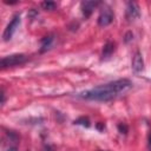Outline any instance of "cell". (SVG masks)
I'll return each instance as SVG.
<instances>
[{"label":"cell","instance_id":"cell-5","mask_svg":"<svg viewBox=\"0 0 151 151\" xmlns=\"http://www.w3.org/2000/svg\"><path fill=\"white\" fill-rule=\"evenodd\" d=\"M140 12H139V7L136 2L133 1H129L126 5V18L131 21V20H136L137 18H139Z\"/></svg>","mask_w":151,"mask_h":151},{"label":"cell","instance_id":"cell-10","mask_svg":"<svg viewBox=\"0 0 151 151\" xmlns=\"http://www.w3.org/2000/svg\"><path fill=\"white\" fill-rule=\"evenodd\" d=\"M41 6H42V8L46 9V11H53V9H55L57 4L53 2V1H44V2L41 4Z\"/></svg>","mask_w":151,"mask_h":151},{"label":"cell","instance_id":"cell-6","mask_svg":"<svg viewBox=\"0 0 151 151\" xmlns=\"http://www.w3.org/2000/svg\"><path fill=\"white\" fill-rule=\"evenodd\" d=\"M99 5V1H83L81 2V12L85 15V18H88L93 9Z\"/></svg>","mask_w":151,"mask_h":151},{"label":"cell","instance_id":"cell-3","mask_svg":"<svg viewBox=\"0 0 151 151\" xmlns=\"http://www.w3.org/2000/svg\"><path fill=\"white\" fill-rule=\"evenodd\" d=\"M19 24H20V15H19V14H15V15L13 17V19L11 20V22L7 25V27H6L5 31H4L2 38H4L5 41H8V40L13 37L14 32H15L17 28L19 27Z\"/></svg>","mask_w":151,"mask_h":151},{"label":"cell","instance_id":"cell-1","mask_svg":"<svg viewBox=\"0 0 151 151\" xmlns=\"http://www.w3.org/2000/svg\"><path fill=\"white\" fill-rule=\"evenodd\" d=\"M131 87H132V83L129 79H118V80L83 91L78 94V97L86 100L107 101L127 92Z\"/></svg>","mask_w":151,"mask_h":151},{"label":"cell","instance_id":"cell-11","mask_svg":"<svg viewBox=\"0 0 151 151\" xmlns=\"http://www.w3.org/2000/svg\"><path fill=\"white\" fill-rule=\"evenodd\" d=\"M74 124H80V125H83V126L88 127V126H90V120H88L87 118H85V117H81V118L74 120Z\"/></svg>","mask_w":151,"mask_h":151},{"label":"cell","instance_id":"cell-2","mask_svg":"<svg viewBox=\"0 0 151 151\" xmlns=\"http://www.w3.org/2000/svg\"><path fill=\"white\" fill-rule=\"evenodd\" d=\"M27 61V57L25 54L21 53H17V54H11V55H6L1 59V67L6 68V67H12V66H17V65H21Z\"/></svg>","mask_w":151,"mask_h":151},{"label":"cell","instance_id":"cell-14","mask_svg":"<svg viewBox=\"0 0 151 151\" xmlns=\"http://www.w3.org/2000/svg\"><path fill=\"white\" fill-rule=\"evenodd\" d=\"M149 143H150V145H151V133H150V136H149Z\"/></svg>","mask_w":151,"mask_h":151},{"label":"cell","instance_id":"cell-7","mask_svg":"<svg viewBox=\"0 0 151 151\" xmlns=\"http://www.w3.org/2000/svg\"><path fill=\"white\" fill-rule=\"evenodd\" d=\"M132 68L134 72H142L144 68V61H143V57L139 52H136L132 59Z\"/></svg>","mask_w":151,"mask_h":151},{"label":"cell","instance_id":"cell-12","mask_svg":"<svg viewBox=\"0 0 151 151\" xmlns=\"http://www.w3.org/2000/svg\"><path fill=\"white\" fill-rule=\"evenodd\" d=\"M132 38H133L132 33H131V32H127V33H126V35H125V42H129Z\"/></svg>","mask_w":151,"mask_h":151},{"label":"cell","instance_id":"cell-13","mask_svg":"<svg viewBox=\"0 0 151 151\" xmlns=\"http://www.w3.org/2000/svg\"><path fill=\"white\" fill-rule=\"evenodd\" d=\"M5 101V93H4V90H1V104H4Z\"/></svg>","mask_w":151,"mask_h":151},{"label":"cell","instance_id":"cell-15","mask_svg":"<svg viewBox=\"0 0 151 151\" xmlns=\"http://www.w3.org/2000/svg\"><path fill=\"white\" fill-rule=\"evenodd\" d=\"M7 151H17L15 149H9V150H7Z\"/></svg>","mask_w":151,"mask_h":151},{"label":"cell","instance_id":"cell-4","mask_svg":"<svg viewBox=\"0 0 151 151\" xmlns=\"http://www.w3.org/2000/svg\"><path fill=\"white\" fill-rule=\"evenodd\" d=\"M113 21V12L110 7L105 6L103 9H100L99 17H98V25L101 27L109 26Z\"/></svg>","mask_w":151,"mask_h":151},{"label":"cell","instance_id":"cell-9","mask_svg":"<svg viewBox=\"0 0 151 151\" xmlns=\"http://www.w3.org/2000/svg\"><path fill=\"white\" fill-rule=\"evenodd\" d=\"M52 42H53V35H47V37L42 38L41 39V50H40V52H45L48 48H51Z\"/></svg>","mask_w":151,"mask_h":151},{"label":"cell","instance_id":"cell-8","mask_svg":"<svg viewBox=\"0 0 151 151\" xmlns=\"http://www.w3.org/2000/svg\"><path fill=\"white\" fill-rule=\"evenodd\" d=\"M113 51H114V45H113V42H110V41L106 42V44L104 45V47H103V53H101L103 59H109V58L112 55Z\"/></svg>","mask_w":151,"mask_h":151}]
</instances>
